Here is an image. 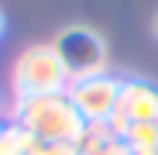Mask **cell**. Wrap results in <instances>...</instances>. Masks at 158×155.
<instances>
[{
	"instance_id": "cell-7",
	"label": "cell",
	"mask_w": 158,
	"mask_h": 155,
	"mask_svg": "<svg viewBox=\"0 0 158 155\" xmlns=\"http://www.w3.org/2000/svg\"><path fill=\"white\" fill-rule=\"evenodd\" d=\"M100 155H134V152H131V145L124 138H114V141H107V148H103Z\"/></svg>"
},
{
	"instance_id": "cell-8",
	"label": "cell",
	"mask_w": 158,
	"mask_h": 155,
	"mask_svg": "<svg viewBox=\"0 0 158 155\" xmlns=\"http://www.w3.org/2000/svg\"><path fill=\"white\" fill-rule=\"evenodd\" d=\"M38 152H41V145H38V148H21V152H14V155H38Z\"/></svg>"
},
{
	"instance_id": "cell-3",
	"label": "cell",
	"mask_w": 158,
	"mask_h": 155,
	"mask_svg": "<svg viewBox=\"0 0 158 155\" xmlns=\"http://www.w3.org/2000/svg\"><path fill=\"white\" fill-rule=\"evenodd\" d=\"M55 52L69 72V83L89 80V76H103L107 72V45L103 38L89 28H65L55 35Z\"/></svg>"
},
{
	"instance_id": "cell-4",
	"label": "cell",
	"mask_w": 158,
	"mask_h": 155,
	"mask_svg": "<svg viewBox=\"0 0 158 155\" xmlns=\"http://www.w3.org/2000/svg\"><path fill=\"white\" fill-rule=\"evenodd\" d=\"M120 86L124 80L103 72V76H89V80H79V83H69V100L76 103V110L83 114L86 124L93 121H107L114 110H117V100H120Z\"/></svg>"
},
{
	"instance_id": "cell-5",
	"label": "cell",
	"mask_w": 158,
	"mask_h": 155,
	"mask_svg": "<svg viewBox=\"0 0 158 155\" xmlns=\"http://www.w3.org/2000/svg\"><path fill=\"white\" fill-rule=\"evenodd\" d=\"M117 110L131 117V124H158V86L144 80H124Z\"/></svg>"
},
{
	"instance_id": "cell-9",
	"label": "cell",
	"mask_w": 158,
	"mask_h": 155,
	"mask_svg": "<svg viewBox=\"0 0 158 155\" xmlns=\"http://www.w3.org/2000/svg\"><path fill=\"white\" fill-rule=\"evenodd\" d=\"M0 35H4V11H0Z\"/></svg>"
},
{
	"instance_id": "cell-6",
	"label": "cell",
	"mask_w": 158,
	"mask_h": 155,
	"mask_svg": "<svg viewBox=\"0 0 158 155\" xmlns=\"http://www.w3.org/2000/svg\"><path fill=\"white\" fill-rule=\"evenodd\" d=\"M124 141L134 155H158V124H131Z\"/></svg>"
},
{
	"instance_id": "cell-11",
	"label": "cell",
	"mask_w": 158,
	"mask_h": 155,
	"mask_svg": "<svg viewBox=\"0 0 158 155\" xmlns=\"http://www.w3.org/2000/svg\"><path fill=\"white\" fill-rule=\"evenodd\" d=\"M0 131H4V124H0Z\"/></svg>"
},
{
	"instance_id": "cell-1",
	"label": "cell",
	"mask_w": 158,
	"mask_h": 155,
	"mask_svg": "<svg viewBox=\"0 0 158 155\" xmlns=\"http://www.w3.org/2000/svg\"><path fill=\"white\" fill-rule=\"evenodd\" d=\"M10 121L31 131L38 141H76L83 135V114L76 110L69 93H48V97H21L10 107Z\"/></svg>"
},
{
	"instance_id": "cell-10",
	"label": "cell",
	"mask_w": 158,
	"mask_h": 155,
	"mask_svg": "<svg viewBox=\"0 0 158 155\" xmlns=\"http://www.w3.org/2000/svg\"><path fill=\"white\" fill-rule=\"evenodd\" d=\"M155 35H158V14H155Z\"/></svg>"
},
{
	"instance_id": "cell-2",
	"label": "cell",
	"mask_w": 158,
	"mask_h": 155,
	"mask_svg": "<svg viewBox=\"0 0 158 155\" xmlns=\"http://www.w3.org/2000/svg\"><path fill=\"white\" fill-rule=\"evenodd\" d=\"M10 86L14 100L21 97H48V93H65L69 90V72L59 59L55 45H28L14 59L10 69Z\"/></svg>"
}]
</instances>
